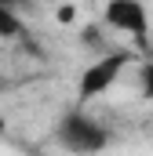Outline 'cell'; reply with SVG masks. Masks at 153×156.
Wrapping results in <instances>:
<instances>
[{
  "label": "cell",
  "mask_w": 153,
  "mask_h": 156,
  "mask_svg": "<svg viewBox=\"0 0 153 156\" xmlns=\"http://www.w3.org/2000/svg\"><path fill=\"white\" fill-rule=\"evenodd\" d=\"M55 138H58V145L66 153H73V156H99V153L110 149L113 131L102 120H95L91 113H84V109H69L66 116L58 120Z\"/></svg>",
  "instance_id": "obj_1"
},
{
  "label": "cell",
  "mask_w": 153,
  "mask_h": 156,
  "mask_svg": "<svg viewBox=\"0 0 153 156\" xmlns=\"http://www.w3.org/2000/svg\"><path fill=\"white\" fill-rule=\"evenodd\" d=\"M131 66V51H102L95 62L84 66V73L76 80V102H95L102 98L110 87H117V80L124 76V69Z\"/></svg>",
  "instance_id": "obj_2"
},
{
  "label": "cell",
  "mask_w": 153,
  "mask_h": 156,
  "mask_svg": "<svg viewBox=\"0 0 153 156\" xmlns=\"http://www.w3.org/2000/svg\"><path fill=\"white\" fill-rule=\"evenodd\" d=\"M102 18H106V26L135 37V44L150 47V7L142 0H110Z\"/></svg>",
  "instance_id": "obj_3"
},
{
  "label": "cell",
  "mask_w": 153,
  "mask_h": 156,
  "mask_svg": "<svg viewBox=\"0 0 153 156\" xmlns=\"http://www.w3.org/2000/svg\"><path fill=\"white\" fill-rule=\"evenodd\" d=\"M22 18H18V11L15 7H7V4H0V40H15L22 37Z\"/></svg>",
  "instance_id": "obj_4"
},
{
  "label": "cell",
  "mask_w": 153,
  "mask_h": 156,
  "mask_svg": "<svg viewBox=\"0 0 153 156\" xmlns=\"http://www.w3.org/2000/svg\"><path fill=\"white\" fill-rule=\"evenodd\" d=\"M139 94H142L146 102H153V62L150 58L139 62Z\"/></svg>",
  "instance_id": "obj_5"
},
{
  "label": "cell",
  "mask_w": 153,
  "mask_h": 156,
  "mask_svg": "<svg viewBox=\"0 0 153 156\" xmlns=\"http://www.w3.org/2000/svg\"><path fill=\"white\" fill-rule=\"evenodd\" d=\"M55 18H58L62 26H73V22H76V4H62V7H55Z\"/></svg>",
  "instance_id": "obj_6"
},
{
  "label": "cell",
  "mask_w": 153,
  "mask_h": 156,
  "mask_svg": "<svg viewBox=\"0 0 153 156\" xmlns=\"http://www.w3.org/2000/svg\"><path fill=\"white\" fill-rule=\"evenodd\" d=\"M4 134H7V120L0 116V138H4Z\"/></svg>",
  "instance_id": "obj_7"
},
{
  "label": "cell",
  "mask_w": 153,
  "mask_h": 156,
  "mask_svg": "<svg viewBox=\"0 0 153 156\" xmlns=\"http://www.w3.org/2000/svg\"><path fill=\"white\" fill-rule=\"evenodd\" d=\"M146 58H150V62H153V40H150V47H146Z\"/></svg>",
  "instance_id": "obj_8"
}]
</instances>
